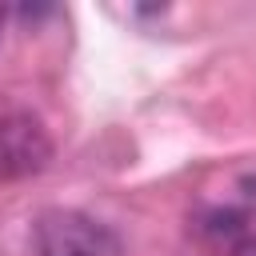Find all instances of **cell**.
I'll use <instances>...</instances> for the list:
<instances>
[{"label":"cell","instance_id":"cell-1","mask_svg":"<svg viewBox=\"0 0 256 256\" xmlns=\"http://www.w3.org/2000/svg\"><path fill=\"white\" fill-rule=\"evenodd\" d=\"M120 236L76 208H48L32 224V256H120Z\"/></svg>","mask_w":256,"mask_h":256},{"label":"cell","instance_id":"cell-3","mask_svg":"<svg viewBox=\"0 0 256 256\" xmlns=\"http://www.w3.org/2000/svg\"><path fill=\"white\" fill-rule=\"evenodd\" d=\"M232 256H256V232L252 236H240L236 248H232Z\"/></svg>","mask_w":256,"mask_h":256},{"label":"cell","instance_id":"cell-2","mask_svg":"<svg viewBox=\"0 0 256 256\" xmlns=\"http://www.w3.org/2000/svg\"><path fill=\"white\" fill-rule=\"evenodd\" d=\"M48 160H52V140L36 116H28V112L0 116V184L28 180V176L44 172Z\"/></svg>","mask_w":256,"mask_h":256},{"label":"cell","instance_id":"cell-4","mask_svg":"<svg viewBox=\"0 0 256 256\" xmlns=\"http://www.w3.org/2000/svg\"><path fill=\"white\" fill-rule=\"evenodd\" d=\"M4 24H8V8H0V36H4Z\"/></svg>","mask_w":256,"mask_h":256}]
</instances>
